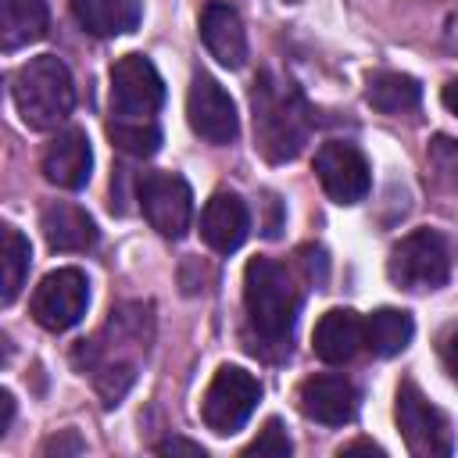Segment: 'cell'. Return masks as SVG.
<instances>
[{
	"label": "cell",
	"mask_w": 458,
	"mask_h": 458,
	"mask_svg": "<svg viewBox=\"0 0 458 458\" xmlns=\"http://www.w3.org/2000/svg\"><path fill=\"white\" fill-rule=\"evenodd\" d=\"M254 147L268 165L293 161L311 136V107L301 86L279 72H261L250 86Z\"/></svg>",
	"instance_id": "obj_1"
},
{
	"label": "cell",
	"mask_w": 458,
	"mask_h": 458,
	"mask_svg": "<svg viewBox=\"0 0 458 458\" xmlns=\"http://www.w3.org/2000/svg\"><path fill=\"white\" fill-rule=\"evenodd\" d=\"M243 308L250 329L261 344H272L290 354V336L301 311V293L290 272L272 258H250L243 268Z\"/></svg>",
	"instance_id": "obj_2"
},
{
	"label": "cell",
	"mask_w": 458,
	"mask_h": 458,
	"mask_svg": "<svg viewBox=\"0 0 458 458\" xmlns=\"http://www.w3.org/2000/svg\"><path fill=\"white\" fill-rule=\"evenodd\" d=\"M14 104H18V114L29 129H57L72 107H75V82H72V72L61 57L54 54H39V57H29L18 72H14Z\"/></svg>",
	"instance_id": "obj_3"
},
{
	"label": "cell",
	"mask_w": 458,
	"mask_h": 458,
	"mask_svg": "<svg viewBox=\"0 0 458 458\" xmlns=\"http://www.w3.org/2000/svg\"><path fill=\"white\" fill-rule=\"evenodd\" d=\"M451 261L454 254L447 236H440L437 229H415L394 243L386 258V276L401 290L426 293V290H440L451 279Z\"/></svg>",
	"instance_id": "obj_4"
},
{
	"label": "cell",
	"mask_w": 458,
	"mask_h": 458,
	"mask_svg": "<svg viewBox=\"0 0 458 458\" xmlns=\"http://www.w3.org/2000/svg\"><path fill=\"white\" fill-rule=\"evenodd\" d=\"M258 397H261V383L240 369V365H222L208 390H204V401H200V419L211 433L218 437H233L243 429V422L250 419V411L258 408Z\"/></svg>",
	"instance_id": "obj_5"
},
{
	"label": "cell",
	"mask_w": 458,
	"mask_h": 458,
	"mask_svg": "<svg viewBox=\"0 0 458 458\" xmlns=\"http://www.w3.org/2000/svg\"><path fill=\"white\" fill-rule=\"evenodd\" d=\"M394 415H397L401 437H404V444H408L411 454H419V458H444V454H451L454 437H451L447 415L411 379H404L397 386Z\"/></svg>",
	"instance_id": "obj_6"
},
{
	"label": "cell",
	"mask_w": 458,
	"mask_h": 458,
	"mask_svg": "<svg viewBox=\"0 0 458 458\" xmlns=\"http://www.w3.org/2000/svg\"><path fill=\"white\" fill-rule=\"evenodd\" d=\"M86 304H89V279H86V272L82 268H54L32 290L29 311H32V318L43 329L64 333L75 322H82Z\"/></svg>",
	"instance_id": "obj_7"
},
{
	"label": "cell",
	"mask_w": 458,
	"mask_h": 458,
	"mask_svg": "<svg viewBox=\"0 0 458 458\" xmlns=\"http://www.w3.org/2000/svg\"><path fill=\"white\" fill-rule=\"evenodd\" d=\"M136 197H140V208H143L147 222L161 236L179 240L190 229L193 193H190V182L182 175H175V172H147L136 182Z\"/></svg>",
	"instance_id": "obj_8"
},
{
	"label": "cell",
	"mask_w": 458,
	"mask_h": 458,
	"mask_svg": "<svg viewBox=\"0 0 458 458\" xmlns=\"http://www.w3.org/2000/svg\"><path fill=\"white\" fill-rule=\"evenodd\" d=\"M186 118H190V129L215 143V147H225L240 136V114H236V104L233 97L222 89L218 79H211L208 72H193L190 79V93H186Z\"/></svg>",
	"instance_id": "obj_9"
},
{
	"label": "cell",
	"mask_w": 458,
	"mask_h": 458,
	"mask_svg": "<svg viewBox=\"0 0 458 458\" xmlns=\"http://www.w3.org/2000/svg\"><path fill=\"white\" fill-rule=\"evenodd\" d=\"M165 104V82L150 57L125 54L111 64V107L129 118H150Z\"/></svg>",
	"instance_id": "obj_10"
},
{
	"label": "cell",
	"mask_w": 458,
	"mask_h": 458,
	"mask_svg": "<svg viewBox=\"0 0 458 458\" xmlns=\"http://www.w3.org/2000/svg\"><path fill=\"white\" fill-rule=\"evenodd\" d=\"M315 175H318L322 190L329 193V200H336V204H358L369 197V186H372V172H369L365 154L344 140H329L318 147Z\"/></svg>",
	"instance_id": "obj_11"
},
{
	"label": "cell",
	"mask_w": 458,
	"mask_h": 458,
	"mask_svg": "<svg viewBox=\"0 0 458 458\" xmlns=\"http://www.w3.org/2000/svg\"><path fill=\"white\" fill-rule=\"evenodd\" d=\"M358 386L344 376L322 372V376H308L297 390V404L311 422L322 426H347L358 415Z\"/></svg>",
	"instance_id": "obj_12"
},
{
	"label": "cell",
	"mask_w": 458,
	"mask_h": 458,
	"mask_svg": "<svg viewBox=\"0 0 458 458\" xmlns=\"http://www.w3.org/2000/svg\"><path fill=\"white\" fill-rule=\"evenodd\" d=\"M93 172V150L89 136L82 129L57 132L43 150V175L61 190H82Z\"/></svg>",
	"instance_id": "obj_13"
},
{
	"label": "cell",
	"mask_w": 458,
	"mask_h": 458,
	"mask_svg": "<svg viewBox=\"0 0 458 458\" xmlns=\"http://www.w3.org/2000/svg\"><path fill=\"white\" fill-rule=\"evenodd\" d=\"M200 39H204L208 54L225 68H240L247 61L243 21H240L236 7L225 4V0H208L204 4V11H200Z\"/></svg>",
	"instance_id": "obj_14"
},
{
	"label": "cell",
	"mask_w": 458,
	"mask_h": 458,
	"mask_svg": "<svg viewBox=\"0 0 458 458\" xmlns=\"http://www.w3.org/2000/svg\"><path fill=\"white\" fill-rule=\"evenodd\" d=\"M247 233H250L247 204L236 193H229V190L211 193V200L200 211V236H204V243L211 250H218V254H233L247 240Z\"/></svg>",
	"instance_id": "obj_15"
},
{
	"label": "cell",
	"mask_w": 458,
	"mask_h": 458,
	"mask_svg": "<svg viewBox=\"0 0 458 458\" xmlns=\"http://www.w3.org/2000/svg\"><path fill=\"white\" fill-rule=\"evenodd\" d=\"M39 229H43V240L50 250L57 254H79V250H89L97 247V222L86 208L79 204H68V200H54L43 208V218H39Z\"/></svg>",
	"instance_id": "obj_16"
},
{
	"label": "cell",
	"mask_w": 458,
	"mask_h": 458,
	"mask_svg": "<svg viewBox=\"0 0 458 458\" xmlns=\"http://www.w3.org/2000/svg\"><path fill=\"white\" fill-rule=\"evenodd\" d=\"M365 344V318L351 308H329L311 333V347L326 365H344Z\"/></svg>",
	"instance_id": "obj_17"
},
{
	"label": "cell",
	"mask_w": 458,
	"mask_h": 458,
	"mask_svg": "<svg viewBox=\"0 0 458 458\" xmlns=\"http://www.w3.org/2000/svg\"><path fill=\"white\" fill-rule=\"evenodd\" d=\"M72 14L75 21L89 32V36H122L132 32L140 25V0H72Z\"/></svg>",
	"instance_id": "obj_18"
},
{
	"label": "cell",
	"mask_w": 458,
	"mask_h": 458,
	"mask_svg": "<svg viewBox=\"0 0 458 458\" xmlns=\"http://www.w3.org/2000/svg\"><path fill=\"white\" fill-rule=\"evenodd\" d=\"M50 7L47 0H0V47L18 50L47 36Z\"/></svg>",
	"instance_id": "obj_19"
},
{
	"label": "cell",
	"mask_w": 458,
	"mask_h": 458,
	"mask_svg": "<svg viewBox=\"0 0 458 458\" xmlns=\"http://www.w3.org/2000/svg\"><path fill=\"white\" fill-rule=\"evenodd\" d=\"M415 336V322L408 311L401 308H376L369 318H365V347L376 354V358H394L401 354Z\"/></svg>",
	"instance_id": "obj_20"
},
{
	"label": "cell",
	"mask_w": 458,
	"mask_h": 458,
	"mask_svg": "<svg viewBox=\"0 0 458 458\" xmlns=\"http://www.w3.org/2000/svg\"><path fill=\"white\" fill-rule=\"evenodd\" d=\"M365 100L383 114H404V111L419 107L422 86L411 75H401V72H376V75H369Z\"/></svg>",
	"instance_id": "obj_21"
},
{
	"label": "cell",
	"mask_w": 458,
	"mask_h": 458,
	"mask_svg": "<svg viewBox=\"0 0 458 458\" xmlns=\"http://www.w3.org/2000/svg\"><path fill=\"white\" fill-rule=\"evenodd\" d=\"M107 140H111V147H118L129 157H150L161 147V129L154 118L114 114V122H107Z\"/></svg>",
	"instance_id": "obj_22"
},
{
	"label": "cell",
	"mask_w": 458,
	"mask_h": 458,
	"mask_svg": "<svg viewBox=\"0 0 458 458\" xmlns=\"http://www.w3.org/2000/svg\"><path fill=\"white\" fill-rule=\"evenodd\" d=\"M29 265H32V247L29 240L18 233V229H4V250H0V268H4V290H0V301L11 304L18 297V290L25 286V276H29Z\"/></svg>",
	"instance_id": "obj_23"
},
{
	"label": "cell",
	"mask_w": 458,
	"mask_h": 458,
	"mask_svg": "<svg viewBox=\"0 0 458 458\" xmlns=\"http://www.w3.org/2000/svg\"><path fill=\"white\" fill-rule=\"evenodd\" d=\"M426 157H429V168H433V175L447 186V190H454L458 193V140L454 136H433L429 140V150H426Z\"/></svg>",
	"instance_id": "obj_24"
},
{
	"label": "cell",
	"mask_w": 458,
	"mask_h": 458,
	"mask_svg": "<svg viewBox=\"0 0 458 458\" xmlns=\"http://www.w3.org/2000/svg\"><path fill=\"white\" fill-rule=\"evenodd\" d=\"M293 451V444H290V437H286V426L279 422V419H268L265 426H261V433L240 451L243 458H286Z\"/></svg>",
	"instance_id": "obj_25"
},
{
	"label": "cell",
	"mask_w": 458,
	"mask_h": 458,
	"mask_svg": "<svg viewBox=\"0 0 458 458\" xmlns=\"http://www.w3.org/2000/svg\"><path fill=\"white\" fill-rule=\"evenodd\" d=\"M132 365H125V361H118V365H107L100 376H97V390H100V397H104V404L111 408V404H118L122 397H125V390H129V383H132Z\"/></svg>",
	"instance_id": "obj_26"
},
{
	"label": "cell",
	"mask_w": 458,
	"mask_h": 458,
	"mask_svg": "<svg viewBox=\"0 0 458 458\" xmlns=\"http://www.w3.org/2000/svg\"><path fill=\"white\" fill-rule=\"evenodd\" d=\"M86 444L79 440V433L75 429H64L61 437H50L47 444H43V454H79Z\"/></svg>",
	"instance_id": "obj_27"
},
{
	"label": "cell",
	"mask_w": 458,
	"mask_h": 458,
	"mask_svg": "<svg viewBox=\"0 0 458 458\" xmlns=\"http://www.w3.org/2000/svg\"><path fill=\"white\" fill-rule=\"evenodd\" d=\"M157 454H190V458H204V447L193 444V440H182V437H168L154 447Z\"/></svg>",
	"instance_id": "obj_28"
},
{
	"label": "cell",
	"mask_w": 458,
	"mask_h": 458,
	"mask_svg": "<svg viewBox=\"0 0 458 458\" xmlns=\"http://www.w3.org/2000/svg\"><path fill=\"white\" fill-rule=\"evenodd\" d=\"M444 365H447V372H451V379L458 383V333L447 340V347H444Z\"/></svg>",
	"instance_id": "obj_29"
},
{
	"label": "cell",
	"mask_w": 458,
	"mask_h": 458,
	"mask_svg": "<svg viewBox=\"0 0 458 458\" xmlns=\"http://www.w3.org/2000/svg\"><path fill=\"white\" fill-rule=\"evenodd\" d=\"M340 454H383V447L372 440H354V444H344Z\"/></svg>",
	"instance_id": "obj_30"
},
{
	"label": "cell",
	"mask_w": 458,
	"mask_h": 458,
	"mask_svg": "<svg viewBox=\"0 0 458 458\" xmlns=\"http://www.w3.org/2000/svg\"><path fill=\"white\" fill-rule=\"evenodd\" d=\"M440 100H444V107H447L451 114H458V79H451V82L440 89Z\"/></svg>",
	"instance_id": "obj_31"
},
{
	"label": "cell",
	"mask_w": 458,
	"mask_h": 458,
	"mask_svg": "<svg viewBox=\"0 0 458 458\" xmlns=\"http://www.w3.org/2000/svg\"><path fill=\"white\" fill-rule=\"evenodd\" d=\"M0 397H4V419H0V433H7V429H11V419H14V397H11L7 390H4Z\"/></svg>",
	"instance_id": "obj_32"
}]
</instances>
